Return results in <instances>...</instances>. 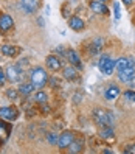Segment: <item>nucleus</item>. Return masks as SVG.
Listing matches in <instances>:
<instances>
[{
    "label": "nucleus",
    "instance_id": "obj_18",
    "mask_svg": "<svg viewBox=\"0 0 135 154\" xmlns=\"http://www.w3.org/2000/svg\"><path fill=\"white\" fill-rule=\"evenodd\" d=\"M0 50H2V53L5 56H8V58H14L17 55V51H19L17 47H14V45H2Z\"/></svg>",
    "mask_w": 135,
    "mask_h": 154
},
{
    "label": "nucleus",
    "instance_id": "obj_1",
    "mask_svg": "<svg viewBox=\"0 0 135 154\" xmlns=\"http://www.w3.org/2000/svg\"><path fill=\"white\" fill-rule=\"evenodd\" d=\"M30 83L34 86V89H42L48 81V75L45 72L44 67H34L31 69V73H30Z\"/></svg>",
    "mask_w": 135,
    "mask_h": 154
},
{
    "label": "nucleus",
    "instance_id": "obj_3",
    "mask_svg": "<svg viewBox=\"0 0 135 154\" xmlns=\"http://www.w3.org/2000/svg\"><path fill=\"white\" fill-rule=\"evenodd\" d=\"M98 67H100V70L104 75H112L113 69H115V61L109 55H103L100 58V61H98Z\"/></svg>",
    "mask_w": 135,
    "mask_h": 154
},
{
    "label": "nucleus",
    "instance_id": "obj_33",
    "mask_svg": "<svg viewBox=\"0 0 135 154\" xmlns=\"http://www.w3.org/2000/svg\"><path fill=\"white\" fill-rule=\"evenodd\" d=\"M130 84H132V86H135V76H134V78L130 79Z\"/></svg>",
    "mask_w": 135,
    "mask_h": 154
},
{
    "label": "nucleus",
    "instance_id": "obj_17",
    "mask_svg": "<svg viewBox=\"0 0 135 154\" xmlns=\"http://www.w3.org/2000/svg\"><path fill=\"white\" fill-rule=\"evenodd\" d=\"M88 48H90V53H92V55L100 53L101 48H103V39H101V38H95V39L92 41V44H90Z\"/></svg>",
    "mask_w": 135,
    "mask_h": 154
},
{
    "label": "nucleus",
    "instance_id": "obj_9",
    "mask_svg": "<svg viewBox=\"0 0 135 154\" xmlns=\"http://www.w3.org/2000/svg\"><path fill=\"white\" fill-rule=\"evenodd\" d=\"M88 8L92 10L95 14H109V8L106 6V3L103 2H96V0H90Z\"/></svg>",
    "mask_w": 135,
    "mask_h": 154
},
{
    "label": "nucleus",
    "instance_id": "obj_8",
    "mask_svg": "<svg viewBox=\"0 0 135 154\" xmlns=\"http://www.w3.org/2000/svg\"><path fill=\"white\" fill-rule=\"evenodd\" d=\"M68 26L73 31H82L86 28V22L78 16H71V17H68Z\"/></svg>",
    "mask_w": 135,
    "mask_h": 154
},
{
    "label": "nucleus",
    "instance_id": "obj_14",
    "mask_svg": "<svg viewBox=\"0 0 135 154\" xmlns=\"http://www.w3.org/2000/svg\"><path fill=\"white\" fill-rule=\"evenodd\" d=\"M118 95H120V87L115 86V84H110L109 87L104 90V98L109 100V101H110V100L118 98Z\"/></svg>",
    "mask_w": 135,
    "mask_h": 154
},
{
    "label": "nucleus",
    "instance_id": "obj_25",
    "mask_svg": "<svg viewBox=\"0 0 135 154\" xmlns=\"http://www.w3.org/2000/svg\"><path fill=\"white\" fill-rule=\"evenodd\" d=\"M47 140L51 143V145H58V140H59V135L58 134H55V132H51V134H48V137H47Z\"/></svg>",
    "mask_w": 135,
    "mask_h": 154
},
{
    "label": "nucleus",
    "instance_id": "obj_15",
    "mask_svg": "<svg viewBox=\"0 0 135 154\" xmlns=\"http://www.w3.org/2000/svg\"><path fill=\"white\" fill-rule=\"evenodd\" d=\"M134 66V61L130 58H118L115 61V67L116 70H123V69H128V67H132Z\"/></svg>",
    "mask_w": 135,
    "mask_h": 154
},
{
    "label": "nucleus",
    "instance_id": "obj_24",
    "mask_svg": "<svg viewBox=\"0 0 135 154\" xmlns=\"http://www.w3.org/2000/svg\"><path fill=\"white\" fill-rule=\"evenodd\" d=\"M123 95H124V98L128 100V101L135 103V92H134V90H126V92H124Z\"/></svg>",
    "mask_w": 135,
    "mask_h": 154
},
{
    "label": "nucleus",
    "instance_id": "obj_29",
    "mask_svg": "<svg viewBox=\"0 0 135 154\" xmlns=\"http://www.w3.org/2000/svg\"><path fill=\"white\" fill-rule=\"evenodd\" d=\"M5 81H6V73L3 70H0V87L5 84Z\"/></svg>",
    "mask_w": 135,
    "mask_h": 154
},
{
    "label": "nucleus",
    "instance_id": "obj_7",
    "mask_svg": "<svg viewBox=\"0 0 135 154\" xmlns=\"http://www.w3.org/2000/svg\"><path fill=\"white\" fill-rule=\"evenodd\" d=\"M20 3H22V8L26 14H33L38 11L40 0H20Z\"/></svg>",
    "mask_w": 135,
    "mask_h": 154
},
{
    "label": "nucleus",
    "instance_id": "obj_16",
    "mask_svg": "<svg viewBox=\"0 0 135 154\" xmlns=\"http://www.w3.org/2000/svg\"><path fill=\"white\" fill-rule=\"evenodd\" d=\"M64 78L68 79V81H73L78 78V72H76V67L75 66H68V67H64Z\"/></svg>",
    "mask_w": 135,
    "mask_h": 154
},
{
    "label": "nucleus",
    "instance_id": "obj_10",
    "mask_svg": "<svg viewBox=\"0 0 135 154\" xmlns=\"http://www.w3.org/2000/svg\"><path fill=\"white\" fill-rule=\"evenodd\" d=\"M135 76V66L128 67V69H123L118 72V79L123 81V83H130V79Z\"/></svg>",
    "mask_w": 135,
    "mask_h": 154
},
{
    "label": "nucleus",
    "instance_id": "obj_30",
    "mask_svg": "<svg viewBox=\"0 0 135 154\" xmlns=\"http://www.w3.org/2000/svg\"><path fill=\"white\" fill-rule=\"evenodd\" d=\"M50 81H51V84L55 86V87H58V86H59V79H56V78H53V79H50Z\"/></svg>",
    "mask_w": 135,
    "mask_h": 154
},
{
    "label": "nucleus",
    "instance_id": "obj_34",
    "mask_svg": "<svg viewBox=\"0 0 135 154\" xmlns=\"http://www.w3.org/2000/svg\"><path fill=\"white\" fill-rule=\"evenodd\" d=\"M96 2H103V3H106V2H107V0H96Z\"/></svg>",
    "mask_w": 135,
    "mask_h": 154
},
{
    "label": "nucleus",
    "instance_id": "obj_21",
    "mask_svg": "<svg viewBox=\"0 0 135 154\" xmlns=\"http://www.w3.org/2000/svg\"><path fill=\"white\" fill-rule=\"evenodd\" d=\"M33 90H34V86L31 83H22L19 86V94H22V95H30Z\"/></svg>",
    "mask_w": 135,
    "mask_h": 154
},
{
    "label": "nucleus",
    "instance_id": "obj_12",
    "mask_svg": "<svg viewBox=\"0 0 135 154\" xmlns=\"http://www.w3.org/2000/svg\"><path fill=\"white\" fill-rule=\"evenodd\" d=\"M45 64H47V67H48L50 70L58 72V70H61V67H62V61H61L58 56H55V55H50V56H47V59H45Z\"/></svg>",
    "mask_w": 135,
    "mask_h": 154
},
{
    "label": "nucleus",
    "instance_id": "obj_31",
    "mask_svg": "<svg viewBox=\"0 0 135 154\" xmlns=\"http://www.w3.org/2000/svg\"><path fill=\"white\" fill-rule=\"evenodd\" d=\"M121 2H123L126 6H130V5L134 3V0H121Z\"/></svg>",
    "mask_w": 135,
    "mask_h": 154
},
{
    "label": "nucleus",
    "instance_id": "obj_19",
    "mask_svg": "<svg viewBox=\"0 0 135 154\" xmlns=\"http://www.w3.org/2000/svg\"><path fill=\"white\" fill-rule=\"evenodd\" d=\"M100 135L104 140H113V129L110 126H103L101 131H100Z\"/></svg>",
    "mask_w": 135,
    "mask_h": 154
},
{
    "label": "nucleus",
    "instance_id": "obj_11",
    "mask_svg": "<svg viewBox=\"0 0 135 154\" xmlns=\"http://www.w3.org/2000/svg\"><path fill=\"white\" fill-rule=\"evenodd\" d=\"M14 26V19L10 14H0V30L2 31H8Z\"/></svg>",
    "mask_w": 135,
    "mask_h": 154
},
{
    "label": "nucleus",
    "instance_id": "obj_26",
    "mask_svg": "<svg viewBox=\"0 0 135 154\" xmlns=\"http://www.w3.org/2000/svg\"><path fill=\"white\" fill-rule=\"evenodd\" d=\"M113 11H115V19L118 20L120 17H121V13H120V3H118V2H115V3H113Z\"/></svg>",
    "mask_w": 135,
    "mask_h": 154
},
{
    "label": "nucleus",
    "instance_id": "obj_32",
    "mask_svg": "<svg viewBox=\"0 0 135 154\" xmlns=\"http://www.w3.org/2000/svg\"><path fill=\"white\" fill-rule=\"evenodd\" d=\"M42 112H50V107L45 106V103H44V106H42Z\"/></svg>",
    "mask_w": 135,
    "mask_h": 154
},
{
    "label": "nucleus",
    "instance_id": "obj_2",
    "mask_svg": "<svg viewBox=\"0 0 135 154\" xmlns=\"http://www.w3.org/2000/svg\"><path fill=\"white\" fill-rule=\"evenodd\" d=\"M93 117H95V122L98 123L103 128V126H113V117L109 111L106 109H95L93 111Z\"/></svg>",
    "mask_w": 135,
    "mask_h": 154
},
{
    "label": "nucleus",
    "instance_id": "obj_20",
    "mask_svg": "<svg viewBox=\"0 0 135 154\" xmlns=\"http://www.w3.org/2000/svg\"><path fill=\"white\" fill-rule=\"evenodd\" d=\"M82 148H84V142L82 140H73L70 143V146H68V151L70 152H81L82 151Z\"/></svg>",
    "mask_w": 135,
    "mask_h": 154
},
{
    "label": "nucleus",
    "instance_id": "obj_27",
    "mask_svg": "<svg viewBox=\"0 0 135 154\" xmlns=\"http://www.w3.org/2000/svg\"><path fill=\"white\" fill-rule=\"evenodd\" d=\"M56 53H58V55H61L62 58H65L67 56V51L64 50V47H62V45H59V47H56V50H55Z\"/></svg>",
    "mask_w": 135,
    "mask_h": 154
},
{
    "label": "nucleus",
    "instance_id": "obj_28",
    "mask_svg": "<svg viewBox=\"0 0 135 154\" xmlns=\"http://www.w3.org/2000/svg\"><path fill=\"white\" fill-rule=\"evenodd\" d=\"M124 154H135V145H129L124 148Z\"/></svg>",
    "mask_w": 135,
    "mask_h": 154
},
{
    "label": "nucleus",
    "instance_id": "obj_22",
    "mask_svg": "<svg viewBox=\"0 0 135 154\" xmlns=\"http://www.w3.org/2000/svg\"><path fill=\"white\" fill-rule=\"evenodd\" d=\"M47 100H48V95L45 94V92H42V90H40V92H38V94L34 95V101H36V103H39V104H44V103H47Z\"/></svg>",
    "mask_w": 135,
    "mask_h": 154
},
{
    "label": "nucleus",
    "instance_id": "obj_13",
    "mask_svg": "<svg viewBox=\"0 0 135 154\" xmlns=\"http://www.w3.org/2000/svg\"><path fill=\"white\" fill-rule=\"evenodd\" d=\"M67 61L70 62L71 66H75L76 69H82V64H81V59H79V56H78V53L73 50V48H70V50H67Z\"/></svg>",
    "mask_w": 135,
    "mask_h": 154
},
{
    "label": "nucleus",
    "instance_id": "obj_5",
    "mask_svg": "<svg viewBox=\"0 0 135 154\" xmlns=\"http://www.w3.org/2000/svg\"><path fill=\"white\" fill-rule=\"evenodd\" d=\"M0 117H2L3 120L14 122L17 117H19V111L13 106H3V107H0Z\"/></svg>",
    "mask_w": 135,
    "mask_h": 154
},
{
    "label": "nucleus",
    "instance_id": "obj_23",
    "mask_svg": "<svg viewBox=\"0 0 135 154\" xmlns=\"http://www.w3.org/2000/svg\"><path fill=\"white\" fill-rule=\"evenodd\" d=\"M6 97L10 98V100H17V98H19V90L8 89V90H6Z\"/></svg>",
    "mask_w": 135,
    "mask_h": 154
},
{
    "label": "nucleus",
    "instance_id": "obj_4",
    "mask_svg": "<svg viewBox=\"0 0 135 154\" xmlns=\"http://www.w3.org/2000/svg\"><path fill=\"white\" fill-rule=\"evenodd\" d=\"M6 79L10 81V83H17V81L20 79V75H22V69H20V66H16V64H13V66H8L6 67Z\"/></svg>",
    "mask_w": 135,
    "mask_h": 154
},
{
    "label": "nucleus",
    "instance_id": "obj_6",
    "mask_svg": "<svg viewBox=\"0 0 135 154\" xmlns=\"http://www.w3.org/2000/svg\"><path fill=\"white\" fill-rule=\"evenodd\" d=\"M75 140V134L71 131H64L61 135H59V140H58V146L61 149H65L70 146V143Z\"/></svg>",
    "mask_w": 135,
    "mask_h": 154
}]
</instances>
